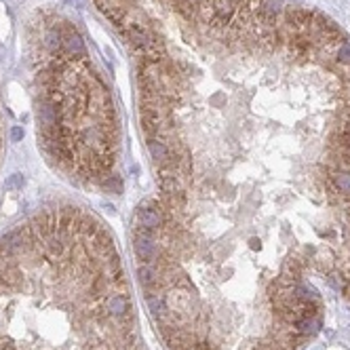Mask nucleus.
Returning <instances> with one entry per match:
<instances>
[{"label": "nucleus", "mask_w": 350, "mask_h": 350, "mask_svg": "<svg viewBox=\"0 0 350 350\" xmlns=\"http://www.w3.org/2000/svg\"><path fill=\"white\" fill-rule=\"evenodd\" d=\"M11 137H13V142H19V139L24 137V129H19V127H15L11 131Z\"/></svg>", "instance_id": "obj_11"}, {"label": "nucleus", "mask_w": 350, "mask_h": 350, "mask_svg": "<svg viewBox=\"0 0 350 350\" xmlns=\"http://www.w3.org/2000/svg\"><path fill=\"white\" fill-rule=\"evenodd\" d=\"M61 51L68 57H85V43H82L80 34L70 25L66 27V32H61Z\"/></svg>", "instance_id": "obj_3"}, {"label": "nucleus", "mask_w": 350, "mask_h": 350, "mask_svg": "<svg viewBox=\"0 0 350 350\" xmlns=\"http://www.w3.org/2000/svg\"><path fill=\"white\" fill-rule=\"evenodd\" d=\"M257 247H260V241L253 239V241H251V249H257Z\"/></svg>", "instance_id": "obj_13"}, {"label": "nucleus", "mask_w": 350, "mask_h": 350, "mask_svg": "<svg viewBox=\"0 0 350 350\" xmlns=\"http://www.w3.org/2000/svg\"><path fill=\"white\" fill-rule=\"evenodd\" d=\"M296 329L302 335H314V333H319V329H321V317H302L296 323Z\"/></svg>", "instance_id": "obj_6"}, {"label": "nucleus", "mask_w": 350, "mask_h": 350, "mask_svg": "<svg viewBox=\"0 0 350 350\" xmlns=\"http://www.w3.org/2000/svg\"><path fill=\"white\" fill-rule=\"evenodd\" d=\"M165 224H167V211L156 200H146L144 205L137 207L135 215H133V230H146V232L156 234Z\"/></svg>", "instance_id": "obj_1"}, {"label": "nucleus", "mask_w": 350, "mask_h": 350, "mask_svg": "<svg viewBox=\"0 0 350 350\" xmlns=\"http://www.w3.org/2000/svg\"><path fill=\"white\" fill-rule=\"evenodd\" d=\"M133 251L142 264H156L160 257V245L154 232L146 230H133Z\"/></svg>", "instance_id": "obj_2"}, {"label": "nucleus", "mask_w": 350, "mask_h": 350, "mask_svg": "<svg viewBox=\"0 0 350 350\" xmlns=\"http://www.w3.org/2000/svg\"><path fill=\"white\" fill-rule=\"evenodd\" d=\"M335 61H338V64H344V66H350V43H342L338 47V51H335Z\"/></svg>", "instance_id": "obj_9"}, {"label": "nucleus", "mask_w": 350, "mask_h": 350, "mask_svg": "<svg viewBox=\"0 0 350 350\" xmlns=\"http://www.w3.org/2000/svg\"><path fill=\"white\" fill-rule=\"evenodd\" d=\"M148 150H150V156L156 160V163H160V165L169 163L171 148H169V144L163 142L160 137H148Z\"/></svg>", "instance_id": "obj_4"}, {"label": "nucleus", "mask_w": 350, "mask_h": 350, "mask_svg": "<svg viewBox=\"0 0 350 350\" xmlns=\"http://www.w3.org/2000/svg\"><path fill=\"white\" fill-rule=\"evenodd\" d=\"M19 186H24V177L19 173H15L13 177L9 179V184H6V188H19Z\"/></svg>", "instance_id": "obj_10"}, {"label": "nucleus", "mask_w": 350, "mask_h": 350, "mask_svg": "<svg viewBox=\"0 0 350 350\" xmlns=\"http://www.w3.org/2000/svg\"><path fill=\"white\" fill-rule=\"evenodd\" d=\"M333 186H335V192H344V194H350V173L346 171H340V173H335L333 177Z\"/></svg>", "instance_id": "obj_7"}, {"label": "nucleus", "mask_w": 350, "mask_h": 350, "mask_svg": "<svg viewBox=\"0 0 350 350\" xmlns=\"http://www.w3.org/2000/svg\"><path fill=\"white\" fill-rule=\"evenodd\" d=\"M43 45L51 55H59L61 53V30L57 25H53V27H49L47 30Z\"/></svg>", "instance_id": "obj_5"}, {"label": "nucleus", "mask_w": 350, "mask_h": 350, "mask_svg": "<svg viewBox=\"0 0 350 350\" xmlns=\"http://www.w3.org/2000/svg\"><path fill=\"white\" fill-rule=\"evenodd\" d=\"M342 291H344L346 296L350 298V281H346V283H344V287H342Z\"/></svg>", "instance_id": "obj_12"}, {"label": "nucleus", "mask_w": 350, "mask_h": 350, "mask_svg": "<svg viewBox=\"0 0 350 350\" xmlns=\"http://www.w3.org/2000/svg\"><path fill=\"white\" fill-rule=\"evenodd\" d=\"M101 186L106 188L108 192H121V190H123V179L118 177V175H112V173H108L106 177L101 179Z\"/></svg>", "instance_id": "obj_8"}]
</instances>
